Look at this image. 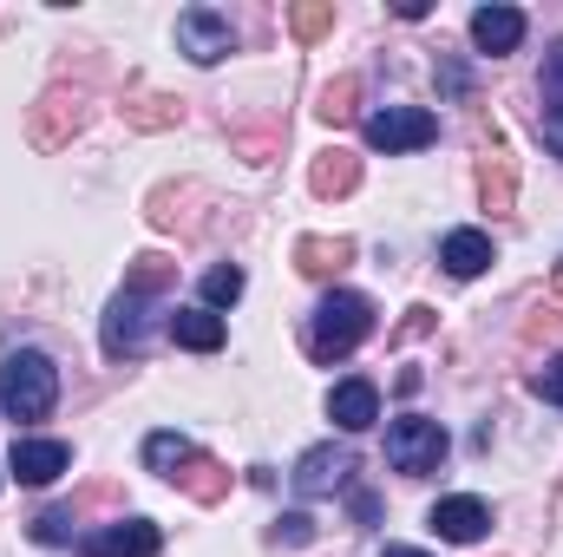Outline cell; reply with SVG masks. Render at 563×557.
<instances>
[{"label": "cell", "instance_id": "33", "mask_svg": "<svg viewBox=\"0 0 563 557\" xmlns=\"http://www.w3.org/2000/svg\"><path fill=\"white\" fill-rule=\"evenodd\" d=\"M380 557H426V551H413V545H387Z\"/></svg>", "mask_w": 563, "mask_h": 557}, {"label": "cell", "instance_id": "7", "mask_svg": "<svg viewBox=\"0 0 563 557\" xmlns=\"http://www.w3.org/2000/svg\"><path fill=\"white\" fill-rule=\"evenodd\" d=\"M432 139H439V119L420 112V106H387V112L367 119V144L374 151H420Z\"/></svg>", "mask_w": 563, "mask_h": 557}, {"label": "cell", "instance_id": "29", "mask_svg": "<svg viewBox=\"0 0 563 557\" xmlns=\"http://www.w3.org/2000/svg\"><path fill=\"white\" fill-rule=\"evenodd\" d=\"M276 538L282 545H308V538H314V518H308V512H288V518L276 525Z\"/></svg>", "mask_w": 563, "mask_h": 557}, {"label": "cell", "instance_id": "11", "mask_svg": "<svg viewBox=\"0 0 563 557\" xmlns=\"http://www.w3.org/2000/svg\"><path fill=\"white\" fill-rule=\"evenodd\" d=\"M66 466H73V452L59 439H13V452H7V472L20 485H53Z\"/></svg>", "mask_w": 563, "mask_h": 557}, {"label": "cell", "instance_id": "14", "mask_svg": "<svg viewBox=\"0 0 563 557\" xmlns=\"http://www.w3.org/2000/svg\"><path fill=\"white\" fill-rule=\"evenodd\" d=\"M472 46L478 53H518L525 46V13L518 7H478L472 13Z\"/></svg>", "mask_w": 563, "mask_h": 557}, {"label": "cell", "instance_id": "25", "mask_svg": "<svg viewBox=\"0 0 563 557\" xmlns=\"http://www.w3.org/2000/svg\"><path fill=\"white\" fill-rule=\"evenodd\" d=\"M170 282H177V263L151 250V256H139V263H132V276H125V288H139V295H164Z\"/></svg>", "mask_w": 563, "mask_h": 557}, {"label": "cell", "instance_id": "9", "mask_svg": "<svg viewBox=\"0 0 563 557\" xmlns=\"http://www.w3.org/2000/svg\"><path fill=\"white\" fill-rule=\"evenodd\" d=\"M432 532H439L445 545H478V538L492 532V505H485V499H472V492L439 499V505H432Z\"/></svg>", "mask_w": 563, "mask_h": 557}, {"label": "cell", "instance_id": "5", "mask_svg": "<svg viewBox=\"0 0 563 557\" xmlns=\"http://www.w3.org/2000/svg\"><path fill=\"white\" fill-rule=\"evenodd\" d=\"M387 459L400 466V472H439V459H445V426L439 419H394L387 426Z\"/></svg>", "mask_w": 563, "mask_h": 557}, {"label": "cell", "instance_id": "2", "mask_svg": "<svg viewBox=\"0 0 563 557\" xmlns=\"http://www.w3.org/2000/svg\"><path fill=\"white\" fill-rule=\"evenodd\" d=\"M59 401V368L40 348H13L0 361V407L13 419H46Z\"/></svg>", "mask_w": 563, "mask_h": 557}, {"label": "cell", "instance_id": "19", "mask_svg": "<svg viewBox=\"0 0 563 557\" xmlns=\"http://www.w3.org/2000/svg\"><path fill=\"white\" fill-rule=\"evenodd\" d=\"M119 112H125V125H139V132H170V125H184V99H170V92H132Z\"/></svg>", "mask_w": 563, "mask_h": 557}, {"label": "cell", "instance_id": "15", "mask_svg": "<svg viewBox=\"0 0 563 557\" xmlns=\"http://www.w3.org/2000/svg\"><path fill=\"white\" fill-rule=\"evenodd\" d=\"M347 263H354V237H301V243H295V270L314 276V282L341 276Z\"/></svg>", "mask_w": 563, "mask_h": 557}, {"label": "cell", "instance_id": "27", "mask_svg": "<svg viewBox=\"0 0 563 557\" xmlns=\"http://www.w3.org/2000/svg\"><path fill=\"white\" fill-rule=\"evenodd\" d=\"M544 119H563V40L544 53Z\"/></svg>", "mask_w": 563, "mask_h": 557}, {"label": "cell", "instance_id": "8", "mask_svg": "<svg viewBox=\"0 0 563 557\" xmlns=\"http://www.w3.org/2000/svg\"><path fill=\"white\" fill-rule=\"evenodd\" d=\"M347 472H354V452H347V446H308V452L295 459V492H301V499H321V492L347 485Z\"/></svg>", "mask_w": 563, "mask_h": 557}, {"label": "cell", "instance_id": "17", "mask_svg": "<svg viewBox=\"0 0 563 557\" xmlns=\"http://www.w3.org/2000/svg\"><path fill=\"white\" fill-rule=\"evenodd\" d=\"M354 184H361V157H354V151H341V144H334V151H321V157L308 164V190H314V197H347Z\"/></svg>", "mask_w": 563, "mask_h": 557}, {"label": "cell", "instance_id": "26", "mask_svg": "<svg viewBox=\"0 0 563 557\" xmlns=\"http://www.w3.org/2000/svg\"><path fill=\"white\" fill-rule=\"evenodd\" d=\"M236 295H243V270H236V263H223V270L203 276V302H210V308H230Z\"/></svg>", "mask_w": 563, "mask_h": 557}, {"label": "cell", "instance_id": "28", "mask_svg": "<svg viewBox=\"0 0 563 557\" xmlns=\"http://www.w3.org/2000/svg\"><path fill=\"white\" fill-rule=\"evenodd\" d=\"M33 538H40V545H66V538H73V512H59V505L40 512V518H33Z\"/></svg>", "mask_w": 563, "mask_h": 557}, {"label": "cell", "instance_id": "21", "mask_svg": "<svg viewBox=\"0 0 563 557\" xmlns=\"http://www.w3.org/2000/svg\"><path fill=\"white\" fill-rule=\"evenodd\" d=\"M177 485H184L197 505H223V499H230V466H223V459H210V452H197V459H190V472H184Z\"/></svg>", "mask_w": 563, "mask_h": 557}, {"label": "cell", "instance_id": "30", "mask_svg": "<svg viewBox=\"0 0 563 557\" xmlns=\"http://www.w3.org/2000/svg\"><path fill=\"white\" fill-rule=\"evenodd\" d=\"M531 387H538V394H544L551 407H563V354L551 361V368H544V374H538V381H531Z\"/></svg>", "mask_w": 563, "mask_h": 557}, {"label": "cell", "instance_id": "16", "mask_svg": "<svg viewBox=\"0 0 563 557\" xmlns=\"http://www.w3.org/2000/svg\"><path fill=\"white\" fill-rule=\"evenodd\" d=\"M439 263H445L459 282L485 276V270H492V237H485V230H452V237L439 243Z\"/></svg>", "mask_w": 563, "mask_h": 557}, {"label": "cell", "instance_id": "18", "mask_svg": "<svg viewBox=\"0 0 563 557\" xmlns=\"http://www.w3.org/2000/svg\"><path fill=\"white\" fill-rule=\"evenodd\" d=\"M170 335H177V348H190V354H217V348H223V315H210V308H177V315H170Z\"/></svg>", "mask_w": 563, "mask_h": 557}, {"label": "cell", "instance_id": "3", "mask_svg": "<svg viewBox=\"0 0 563 557\" xmlns=\"http://www.w3.org/2000/svg\"><path fill=\"white\" fill-rule=\"evenodd\" d=\"M151 315H157V295H139V288H119V295H112L106 328H99V341H106L112 361H125V354H144V348H151Z\"/></svg>", "mask_w": 563, "mask_h": 557}, {"label": "cell", "instance_id": "12", "mask_svg": "<svg viewBox=\"0 0 563 557\" xmlns=\"http://www.w3.org/2000/svg\"><path fill=\"white\" fill-rule=\"evenodd\" d=\"M478 197H485L492 217H505V210L518 204V157H511L505 144H492V151L478 157Z\"/></svg>", "mask_w": 563, "mask_h": 557}, {"label": "cell", "instance_id": "31", "mask_svg": "<svg viewBox=\"0 0 563 557\" xmlns=\"http://www.w3.org/2000/svg\"><path fill=\"white\" fill-rule=\"evenodd\" d=\"M544 144H551V151L563 157V119H544Z\"/></svg>", "mask_w": 563, "mask_h": 557}, {"label": "cell", "instance_id": "4", "mask_svg": "<svg viewBox=\"0 0 563 557\" xmlns=\"http://www.w3.org/2000/svg\"><path fill=\"white\" fill-rule=\"evenodd\" d=\"M79 125H86V92H66V86L40 92V99H33V112H26V139L40 144V151L73 144V132H79Z\"/></svg>", "mask_w": 563, "mask_h": 557}, {"label": "cell", "instance_id": "20", "mask_svg": "<svg viewBox=\"0 0 563 557\" xmlns=\"http://www.w3.org/2000/svg\"><path fill=\"white\" fill-rule=\"evenodd\" d=\"M190 459H197V446H190L184 433H151V439H144V466H151L157 479H184Z\"/></svg>", "mask_w": 563, "mask_h": 557}, {"label": "cell", "instance_id": "1", "mask_svg": "<svg viewBox=\"0 0 563 557\" xmlns=\"http://www.w3.org/2000/svg\"><path fill=\"white\" fill-rule=\"evenodd\" d=\"M367 335H374V302L354 295V288H328L321 308L308 315V354H314V361H341V354H354Z\"/></svg>", "mask_w": 563, "mask_h": 557}, {"label": "cell", "instance_id": "13", "mask_svg": "<svg viewBox=\"0 0 563 557\" xmlns=\"http://www.w3.org/2000/svg\"><path fill=\"white\" fill-rule=\"evenodd\" d=\"M328 419H334L341 433H367V426L380 419V387H374V381H341V387L328 394Z\"/></svg>", "mask_w": 563, "mask_h": 557}, {"label": "cell", "instance_id": "22", "mask_svg": "<svg viewBox=\"0 0 563 557\" xmlns=\"http://www.w3.org/2000/svg\"><path fill=\"white\" fill-rule=\"evenodd\" d=\"M197 197H203L197 184H164V190H151V223H157V230H197V217L177 210V204H197Z\"/></svg>", "mask_w": 563, "mask_h": 557}, {"label": "cell", "instance_id": "6", "mask_svg": "<svg viewBox=\"0 0 563 557\" xmlns=\"http://www.w3.org/2000/svg\"><path fill=\"white\" fill-rule=\"evenodd\" d=\"M177 46H184L197 66H217V59L236 53V26H230L223 13H210V7H184V13H177Z\"/></svg>", "mask_w": 563, "mask_h": 557}, {"label": "cell", "instance_id": "32", "mask_svg": "<svg viewBox=\"0 0 563 557\" xmlns=\"http://www.w3.org/2000/svg\"><path fill=\"white\" fill-rule=\"evenodd\" d=\"M551 302H558V315H563V263H558V276H551Z\"/></svg>", "mask_w": 563, "mask_h": 557}, {"label": "cell", "instance_id": "23", "mask_svg": "<svg viewBox=\"0 0 563 557\" xmlns=\"http://www.w3.org/2000/svg\"><path fill=\"white\" fill-rule=\"evenodd\" d=\"M288 33H295L301 46L328 40V33H334V0H301V7H288Z\"/></svg>", "mask_w": 563, "mask_h": 557}, {"label": "cell", "instance_id": "10", "mask_svg": "<svg viewBox=\"0 0 563 557\" xmlns=\"http://www.w3.org/2000/svg\"><path fill=\"white\" fill-rule=\"evenodd\" d=\"M157 551H164V532L151 518H119V525L86 538V557H157Z\"/></svg>", "mask_w": 563, "mask_h": 557}, {"label": "cell", "instance_id": "24", "mask_svg": "<svg viewBox=\"0 0 563 557\" xmlns=\"http://www.w3.org/2000/svg\"><path fill=\"white\" fill-rule=\"evenodd\" d=\"M354 99H361V79H354V73L328 79V86H321V106H314V112H321V125H347V119L361 112Z\"/></svg>", "mask_w": 563, "mask_h": 557}]
</instances>
